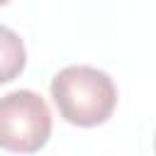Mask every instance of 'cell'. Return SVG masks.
<instances>
[{
	"mask_svg": "<svg viewBox=\"0 0 156 156\" xmlns=\"http://www.w3.org/2000/svg\"><path fill=\"white\" fill-rule=\"evenodd\" d=\"M27 66V49L17 32L0 24V85L15 80Z\"/></svg>",
	"mask_w": 156,
	"mask_h": 156,
	"instance_id": "obj_3",
	"label": "cell"
},
{
	"mask_svg": "<svg viewBox=\"0 0 156 156\" xmlns=\"http://www.w3.org/2000/svg\"><path fill=\"white\" fill-rule=\"evenodd\" d=\"M51 136V110L34 90H12L0 98V149L34 154Z\"/></svg>",
	"mask_w": 156,
	"mask_h": 156,
	"instance_id": "obj_2",
	"label": "cell"
},
{
	"mask_svg": "<svg viewBox=\"0 0 156 156\" xmlns=\"http://www.w3.org/2000/svg\"><path fill=\"white\" fill-rule=\"evenodd\" d=\"M51 98L58 115L76 127H98L117 107V85L95 66H66L51 78Z\"/></svg>",
	"mask_w": 156,
	"mask_h": 156,
	"instance_id": "obj_1",
	"label": "cell"
},
{
	"mask_svg": "<svg viewBox=\"0 0 156 156\" xmlns=\"http://www.w3.org/2000/svg\"><path fill=\"white\" fill-rule=\"evenodd\" d=\"M5 2H10V0H0V7H2V5H5Z\"/></svg>",
	"mask_w": 156,
	"mask_h": 156,
	"instance_id": "obj_4",
	"label": "cell"
}]
</instances>
